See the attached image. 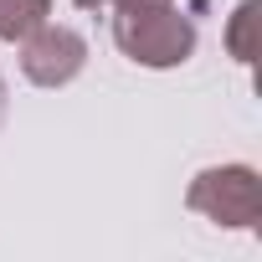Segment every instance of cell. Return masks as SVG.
<instances>
[{"label":"cell","mask_w":262,"mask_h":262,"mask_svg":"<svg viewBox=\"0 0 262 262\" xmlns=\"http://www.w3.org/2000/svg\"><path fill=\"white\" fill-rule=\"evenodd\" d=\"M257 6H252V0H242V6L231 11V26H226V47H231V57L247 67L252 57H257Z\"/></svg>","instance_id":"5b68a950"},{"label":"cell","mask_w":262,"mask_h":262,"mask_svg":"<svg viewBox=\"0 0 262 262\" xmlns=\"http://www.w3.org/2000/svg\"><path fill=\"white\" fill-rule=\"evenodd\" d=\"M113 41L128 62L139 67H180L195 52V21L175 6V0H155V6H118L113 16Z\"/></svg>","instance_id":"6da1fadb"},{"label":"cell","mask_w":262,"mask_h":262,"mask_svg":"<svg viewBox=\"0 0 262 262\" xmlns=\"http://www.w3.org/2000/svg\"><path fill=\"white\" fill-rule=\"evenodd\" d=\"M0 123H6V82H0Z\"/></svg>","instance_id":"52a82bcc"},{"label":"cell","mask_w":262,"mask_h":262,"mask_svg":"<svg viewBox=\"0 0 262 262\" xmlns=\"http://www.w3.org/2000/svg\"><path fill=\"white\" fill-rule=\"evenodd\" d=\"M52 11V0H0V41H21L31 36Z\"/></svg>","instance_id":"277c9868"},{"label":"cell","mask_w":262,"mask_h":262,"mask_svg":"<svg viewBox=\"0 0 262 262\" xmlns=\"http://www.w3.org/2000/svg\"><path fill=\"white\" fill-rule=\"evenodd\" d=\"M72 6H82V11H98V6H113V0H72Z\"/></svg>","instance_id":"8992f818"},{"label":"cell","mask_w":262,"mask_h":262,"mask_svg":"<svg viewBox=\"0 0 262 262\" xmlns=\"http://www.w3.org/2000/svg\"><path fill=\"white\" fill-rule=\"evenodd\" d=\"M21 72L36 88H67L82 67H88V41L72 26H36L31 36H21Z\"/></svg>","instance_id":"3957f363"},{"label":"cell","mask_w":262,"mask_h":262,"mask_svg":"<svg viewBox=\"0 0 262 262\" xmlns=\"http://www.w3.org/2000/svg\"><path fill=\"white\" fill-rule=\"evenodd\" d=\"M185 201H190V211L211 216L216 226H236V231H247V226H257V216H262V180H257L252 165L201 170Z\"/></svg>","instance_id":"7a4b0ae2"}]
</instances>
